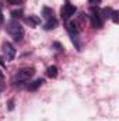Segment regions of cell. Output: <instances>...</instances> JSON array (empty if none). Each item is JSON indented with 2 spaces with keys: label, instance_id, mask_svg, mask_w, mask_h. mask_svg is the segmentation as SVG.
Segmentation results:
<instances>
[{
  "label": "cell",
  "instance_id": "cell-11",
  "mask_svg": "<svg viewBox=\"0 0 119 121\" xmlns=\"http://www.w3.org/2000/svg\"><path fill=\"white\" fill-rule=\"evenodd\" d=\"M46 76H49V78H56V76H58V66H55V65L49 66V68L46 69Z\"/></svg>",
  "mask_w": 119,
  "mask_h": 121
},
{
  "label": "cell",
  "instance_id": "cell-20",
  "mask_svg": "<svg viewBox=\"0 0 119 121\" xmlns=\"http://www.w3.org/2000/svg\"><path fill=\"white\" fill-rule=\"evenodd\" d=\"M6 63H4V58L3 56H0V66H4Z\"/></svg>",
  "mask_w": 119,
  "mask_h": 121
},
{
  "label": "cell",
  "instance_id": "cell-21",
  "mask_svg": "<svg viewBox=\"0 0 119 121\" xmlns=\"http://www.w3.org/2000/svg\"><path fill=\"white\" fill-rule=\"evenodd\" d=\"M3 78H4V73H3V72H1V69H0V79H3Z\"/></svg>",
  "mask_w": 119,
  "mask_h": 121
},
{
  "label": "cell",
  "instance_id": "cell-7",
  "mask_svg": "<svg viewBox=\"0 0 119 121\" xmlns=\"http://www.w3.org/2000/svg\"><path fill=\"white\" fill-rule=\"evenodd\" d=\"M24 21H25V24H28L30 27L35 28V27H38V26H39L41 18H39L38 16H27V17L24 18Z\"/></svg>",
  "mask_w": 119,
  "mask_h": 121
},
{
  "label": "cell",
  "instance_id": "cell-18",
  "mask_svg": "<svg viewBox=\"0 0 119 121\" xmlns=\"http://www.w3.org/2000/svg\"><path fill=\"white\" fill-rule=\"evenodd\" d=\"M14 108V100H10L8 101V110H13Z\"/></svg>",
  "mask_w": 119,
  "mask_h": 121
},
{
  "label": "cell",
  "instance_id": "cell-13",
  "mask_svg": "<svg viewBox=\"0 0 119 121\" xmlns=\"http://www.w3.org/2000/svg\"><path fill=\"white\" fill-rule=\"evenodd\" d=\"M109 18H112V21L115 23V24H118L119 23V11L118 10H112V13H111V17Z\"/></svg>",
  "mask_w": 119,
  "mask_h": 121
},
{
  "label": "cell",
  "instance_id": "cell-8",
  "mask_svg": "<svg viewBox=\"0 0 119 121\" xmlns=\"http://www.w3.org/2000/svg\"><path fill=\"white\" fill-rule=\"evenodd\" d=\"M44 83H45V80H44L42 78H39V79H36V80L31 82L30 85H28V90H30V91H35L36 89H39Z\"/></svg>",
  "mask_w": 119,
  "mask_h": 121
},
{
  "label": "cell",
  "instance_id": "cell-4",
  "mask_svg": "<svg viewBox=\"0 0 119 121\" xmlns=\"http://www.w3.org/2000/svg\"><path fill=\"white\" fill-rule=\"evenodd\" d=\"M67 32L70 34V37H71V41H73V44L76 45V48L80 51V44L77 42V38H79V27H77V24L74 23V21H70V23H67Z\"/></svg>",
  "mask_w": 119,
  "mask_h": 121
},
{
  "label": "cell",
  "instance_id": "cell-14",
  "mask_svg": "<svg viewBox=\"0 0 119 121\" xmlns=\"http://www.w3.org/2000/svg\"><path fill=\"white\" fill-rule=\"evenodd\" d=\"M111 13H112V9H111V7L102 9V18H109V17H111Z\"/></svg>",
  "mask_w": 119,
  "mask_h": 121
},
{
  "label": "cell",
  "instance_id": "cell-5",
  "mask_svg": "<svg viewBox=\"0 0 119 121\" xmlns=\"http://www.w3.org/2000/svg\"><path fill=\"white\" fill-rule=\"evenodd\" d=\"M1 51H3V54H4V58L7 60H13L16 58V54H17V51H16V48H14V45L11 44V42H3V45H1Z\"/></svg>",
  "mask_w": 119,
  "mask_h": 121
},
{
  "label": "cell",
  "instance_id": "cell-2",
  "mask_svg": "<svg viewBox=\"0 0 119 121\" xmlns=\"http://www.w3.org/2000/svg\"><path fill=\"white\" fill-rule=\"evenodd\" d=\"M7 32L13 37V39L16 42H20L24 38V28L21 27V24L16 20H11L7 23Z\"/></svg>",
  "mask_w": 119,
  "mask_h": 121
},
{
  "label": "cell",
  "instance_id": "cell-17",
  "mask_svg": "<svg viewBox=\"0 0 119 121\" xmlns=\"http://www.w3.org/2000/svg\"><path fill=\"white\" fill-rule=\"evenodd\" d=\"M88 3L91 4V6H95V4H99L101 0H88Z\"/></svg>",
  "mask_w": 119,
  "mask_h": 121
},
{
  "label": "cell",
  "instance_id": "cell-1",
  "mask_svg": "<svg viewBox=\"0 0 119 121\" xmlns=\"http://www.w3.org/2000/svg\"><path fill=\"white\" fill-rule=\"evenodd\" d=\"M34 73H35V69H34V68H24V69L18 70L17 75H16L14 79H13L14 86H16V87H20V89L24 87L25 83H28L30 79L34 76Z\"/></svg>",
  "mask_w": 119,
  "mask_h": 121
},
{
  "label": "cell",
  "instance_id": "cell-9",
  "mask_svg": "<svg viewBox=\"0 0 119 121\" xmlns=\"http://www.w3.org/2000/svg\"><path fill=\"white\" fill-rule=\"evenodd\" d=\"M45 30H53V28H56L58 27V20H56V17H52V18H49V20H46V23H45Z\"/></svg>",
  "mask_w": 119,
  "mask_h": 121
},
{
  "label": "cell",
  "instance_id": "cell-16",
  "mask_svg": "<svg viewBox=\"0 0 119 121\" xmlns=\"http://www.w3.org/2000/svg\"><path fill=\"white\" fill-rule=\"evenodd\" d=\"M53 48H56L58 51H62V49H63V47L60 45L59 42H53Z\"/></svg>",
  "mask_w": 119,
  "mask_h": 121
},
{
  "label": "cell",
  "instance_id": "cell-6",
  "mask_svg": "<svg viewBox=\"0 0 119 121\" xmlns=\"http://www.w3.org/2000/svg\"><path fill=\"white\" fill-rule=\"evenodd\" d=\"M76 11H77L76 6L67 3V4H64V6L62 7V11H60V13H62V18H63V20H67V18H70L71 16H74Z\"/></svg>",
  "mask_w": 119,
  "mask_h": 121
},
{
  "label": "cell",
  "instance_id": "cell-12",
  "mask_svg": "<svg viewBox=\"0 0 119 121\" xmlns=\"http://www.w3.org/2000/svg\"><path fill=\"white\" fill-rule=\"evenodd\" d=\"M10 14H11V17H13V20H20V18L23 17V9H18V10H13Z\"/></svg>",
  "mask_w": 119,
  "mask_h": 121
},
{
  "label": "cell",
  "instance_id": "cell-15",
  "mask_svg": "<svg viewBox=\"0 0 119 121\" xmlns=\"http://www.w3.org/2000/svg\"><path fill=\"white\" fill-rule=\"evenodd\" d=\"M8 4H14V6H18V4H23L24 0H7Z\"/></svg>",
  "mask_w": 119,
  "mask_h": 121
},
{
  "label": "cell",
  "instance_id": "cell-3",
  "mask_svg": "<svg viewBox=\"0 0 119 121\" xmlns=\"http://www.w3.org/2000/svg\"><path fill=\"white\" fill-rule=\"evenodd\" d=\"M90 21H91V26H92L94 28H101V27L104 26V18H102L99 10L95 9L94 6H92L91 13H90Z\"/></svg>",
  "mask_w": 119,
  "mask_h": 121
},
{
  "label": "cell",
  "instance_id": "cell-19",
  "mask_svg": "<svg viewBox=\"0 0 119 121\" xmlns=\"http://www.w3.org/2000/svg\"><path fill=\"white\" fill-rule=\"evenodd\" d=\"M4 23V16H3V13L0 11V24H3Z\"/></svg>",
  "mask_w": 119,
  "mask_h": 121
},
{
  "label": "cell",
  "instance_id": "cell-10",
  "mask_svg": "<svg viewBox=\"0 0 119 121\" xmlns=\"http://www.w3.org/2000/svg\"><path fill=\"white\" fill-rule=\"evenodd\" d=\"M42 16H44V18H45V20H49V18L55 17L53 10H52L51 7H44V9H42Z\"/></svg>",
  "mask_w": 119,
  "mask_h": 121
}]
</instances>
